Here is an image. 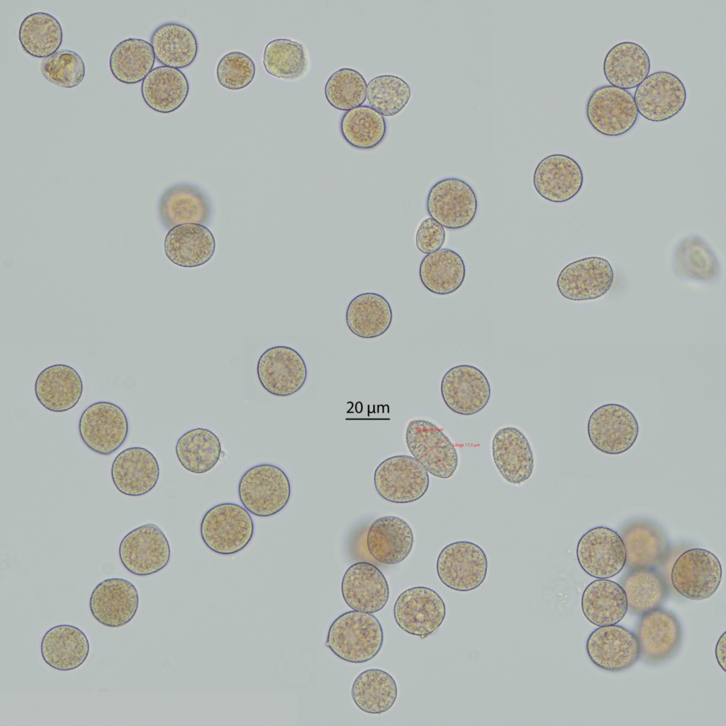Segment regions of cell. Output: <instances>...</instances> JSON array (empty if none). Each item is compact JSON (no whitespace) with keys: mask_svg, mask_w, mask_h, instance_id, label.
Here are the masks:
<instances>
[{"mask_svg":"<svg viewBox=\"0 0 726 726\" xmlns=\"http://www.w3.org/2000/svg\"><path fill=\"white\" fill-rule=\"evenodd\" d=\"M384 632L372 613L350 610L331 624L325 646L338 658L352 664L367 662L381 649Z\"/></svg>","mask_w":726,"mask_h":726,"instance_id":"6da1fadb","label":"cell"},{"mask_svg":"<svg viewBox=\"0 0 726 726\" xmlns=\"http://www.w3.org/2000/svg\"><path fill=\"white\" fill-rule=\"evenodd\" d=\"M200 534L212 552L230 555L242 550L254 535L250 513L234 503L217 504L207 510L201 522Z\"/></svg>","mask_w":726,"mask_h":726,"instance_id":"7a4b0ae2","label":"cell"},{"mask_svg":"<svg viewBox=\"0 0 726 726\" xmlns=\"http://www.w3.org/2000/svg\"><path fill=\"white\" fill-rule=\"evenodd\" d=\"M238 496L250 513L269 517L287 505L291 496L290 481L280 467L270 464H257L241 476Z\"/></svg>","mask_w":726,"mask_h":726,"instance_id":"3957f363","label":"cell"},{"mask_svg":"<svg viewBox=\"0 0 726 726\" xmlns=\"http://www.w3.org/2000/svg\"><path fill=\"white\" fill-rule=\"evenodd\" d=\"M406 442L412 456L432 475L449 479L458 466L457 449L446 435L426 420H413L407 425Z\"/></svg>","mask_w":726,"mask_h":726,"instance_id":"277c9868","label":"cell"},{"mask_svg":"<svg viewBox=\"0 0 726 726\" xmlns=\"http://www.w3.org/2000/svg\"><path fill=\"white\" fill-rule=\"evenodd\" d=\"M374 483L377 493L384 500L408 503L423 496L430 480L428 472L413 457L396 455L377 466Z\"/></svg>","mask_w":726,"mask_h":726,"instance_id":"5b68a950","label":"cell"},{"mask_svg":"<svg viewBox=\"0 0 726 726\" xmlns=\"http://www.w3.org/2000/svg\"><path fill=\"white\" fill-rule=\"evenodd\" d=\"M78 428L82 442L89 449L108 456L125 442L129 427L127 416L120 406L98 401L84 410Z\"/></svg>","mask_w":726,"mask_h":726,"instance_id":"8992f818","label":"cell"},{"mask_svg":"<svg viewBox=\"0 0 726 726\" xmlns=\"http://www.w3.org/2000/svg\"><path fill=\"white\" fill-rule=\"evenodd\" d=\"M722 566L717 557L702 548L681 553L671 571V581L682 596L696 601L710 597L722 580Z\"/></svg>","mask_w":726,"mask_h":726,"instance_id":"52a82bcc","label":"cell"},{"mask_svg":"<svg viewBox=\"0 0 726 726\" xmlns=\"http://www.w3.org/2000/svg\"><path fill=\"white\" fill-rule=\"evenodd\" d=\"M488 561L484 551L469 541H457L440 552L436 570L441 582L457 591H470L484 581Z\"/></svg>","mask_w":726,"mask_h":726,"instance_id":"ba28073f","label":"cell"},{"mask_svg":"<svg viewBox=\"0 0 726 726\" xmlns=\"http://www.w3.org/2000/svg\"><path fill=\"white\" fill-rule=\"evenodd\" d=\"M477 199L472 187L455 177L442 179L430 189L426 209L443 228L458 230L470 224L476 214Z\"/></svg>","mask_w":726,"mask_h":726,"instance_id":"9c48e42d","label":"cell"},{"mask_svg":"<svg viewBox=\"0 0 726 726\" xmlns=\"http://www.w3.org/2000/svg\"><path fill=\"white\" fill-rule=\"evenodd\" d=\"M118 554L130 573L145 576L163 569L170 559V547L162 530L155 525L139 526L123 537Z\"/></svg>","mask_w":726,"mask_h":726,"instance_id":"30bf717a","label":"cell"},{"mask_svg":"<svg viewBox=\"0 0 726 726\" xmlns=\"http://www.w3.org/2000/svg\"><path fill=\"white\" fill-rule=\"evenodd\" d=\"M586 113L589 123L597 132L611 137L628 132L639 114L632 94L611 85L601 86L592 92Z\"/></svg>","mask_w":726,"mask_h":726,"instance_id":"8fae6325","label":"cell"},{"mask_svg":"<svg viewBox=\"0 0 726 726\" xmlns=\"http://www.w3.org/2000/svg\"><path fill=\"white\" fill-rule=\"evenodd\" d=\"M587 430L589 440L596 449L605 454H619L634 445L639 425L627 408L618 403H607L591 414Z\"/></svg>","mask_w":726,"mask_h":726,"instance_id":"7c38bea8","label":"cell"},{"mask_svg":"<svg viewBox=\"0 0 726 726\" xmlns=\"http://www.w3.org/2000/svg\"><path fill=\"white\" fill-rule=\"evenodd\" d=\"M446 615L445 604L434 590L415 586L403 591L393 606L398 626L406 632L427 637L436 631Z\"/></svg>","mask_w":726,"mask_h":726,"instance_id":"4fadbf2b","label":"cell"},{"mask_svg":"<svg viewBox=\"0 0 726 726\" xmlns=\"http://www.w3.org/2000/svg\"><path fill=\"white\" fill-rule=\"evenodd\" d=\"M581 569L596 579H609L625 566L626 552L618 533L607 527H593L584 533L576 547Z\"/></svg>","mask_w":726,"mask_h":726,"instance_id":"5bb4252c","label":"cell"},{"mask_svg":"<svg viewBox=\"0 0 726 726\" xmlns=\"http://www.w3.org/2000/svg\"><path fill=\"white\" fill-rule=\"evenodd\" d=\"M633 97L638 113L648 121L661 122L682 110L686 91L675 74L659 71L648 75L637 86Z\"/></svg>","mask_w":726,"mask_h":726,"instance_id":"9a60e30c","label":"cell"},{"mask_svg":"<svg viewBox=\"0 0 726 726\" xmlns=\"http://www.w3.org/2000/svg\"><path fill=\"white\" fill-rule=\"evenodd\" d=\"M257 374L262 386L272 395L286 397L298 391L307 379V367L294 349L278 345L266 350L259 357Z\"/></svg>","mask_w":726,"mask_h":726,"instance_id":"2e32d148","label":"cell"},{"mask_svg":"<svg viewBox=\"0 0 726 726\" xmlns=\"http://www.w3.org/2000/svg\"><path fill=\"white\" fill-rule=\"evenodd\" d=\"M442 399L454 413L471 415L483 410L491 397L490 384L477 367L460 364L450 368L440 385Z\"/></svg>","mask_w":726,"mask_h":726,"instance_id":"e0dca14e","label":"cell"},{"mask_svg":"<svg viewBox=\"0 0 726 726\" xmlns=\"http://www.w3.org/2000/svg\"><path fill=\"white\" fill-rule=\"evenodd\" d=\"M614 279L609 262L600 257H588L565 266L557 277L561 295L571 301L596 299L606 294Z\"/></svg>","mask_w":726,"mask_h":726,"instance_id":"ac0fdd59","label":"cell"},{"mask_svg":"<svg viewBox=\"0 0 726 726\" xmlns=\"http://www.w3.org/2000/svg\"><path fill=\"white\" fill-rule=\"evenodd\" d=\"M586 648L591 661L608 671L627 669L640 658V646L635 635L617 625L594 630L588 637Z\"/></svg>","mask_w":726,"mask_h":726,"instance_id":"d6986e66","label":"cell"},{"mask_svg":"<svg viewBox=\"0 0 726 726\" xmlns=\"http://www.w3.org/2000/svg\"><path fill=\"white\" fill-rule=\"evenodd\" d=\"M635 636L640 657L646 663L655 664L676 652L681 641V627L672 613L658 608L642 615Z\"/></svg>","mask_w":726,"mask_h":726,"instance_id":"ffe728a7","label":"cell"},{"mask_svg":"<svg viewBox=\"0 0 726 726\" xmlns=\"http://www.w3.org/2000/svg\"><path fill=\"white\" fill-rule=\"evenodd\" d=\"M341 592L352 610L368 613L383 609L389 597L386 577L378 567L367 562L354 563L346 570Z\"/></svg>","mask_w":726,"mask_h":726,"instance_id":"44dd1931","label":"cell"},{"mask_svg":"<svg viewBox=\"0 0 726 726\" xmlns=\"http://www.w3.org/2000/svg\"><path fill=\"white\" fill-rule=\"evenodd\" d=\"M138 604L135 586L121 578L107 579L100 582L93 590L89 600L93 617L109 627H119L128 623L135 615Z\"/></svg>","mask_w":726,"mask_h":726,"instance_id":"7402d4cb","label":"cell"},{"mask_svg":"<svg viewBox=\"0 0 726 726\" xmlns=\"http://www.w3.org/2000/svg\"><path fill=\"white\" fill-rule=\"evenodd\" d=\"M583 175L580 165L571 157L553 154L543 158L533 174V185L543 199L562 203L574 198L581 190Z\"/></svg>","mask_w":726,"mask_h":726,"instance_id":"603a6c76","label":"cell"},{"mask_svg":"<svg viewBox=\"0 0 726 726\" xmlns=\"http://www.w3.org/2000/svg\"><path fill=\"white\" fill-rule=\"evenodd\" d=\"M111 474L120 493L128 496H141L156 486L160 467L150 451L141 447H132L117 454L112 463Z\"/></svg>","mask_w":726,"mask_h":726,"instance_id":"cb8c5ba5","label":"cell"},{"mask_svg":"<svg viewBox=\"0 0 726 726\" xmlns=\"http://www.w3.org/2000/svg\"><path fill=\"white\" fill-rule=\"evenodd\" d=\"M159 213L163 225L169 230L187 223L206 225L211 220V206L207 196L199 187L178 184L162 195Z\"/></svg>","mask_w":726,"mask_h":726,"instance_id":"d4e9b609","label":"cell"},{"mask_svg":"<svg viewBox=\"0 0 726 726\" xmlns=\"http://www.w3.org/2000/svg\"><path fill=\"white\" fill-rule=\"evenodd\" d=\"M492 454L501 475L512 484H520L532 474L534 457L530 442L516 428L506 427L495 434Z\"/></svg>","mask_w":726,"mask_h":726,"instance_id":"484cf974","label":"cell"},{"mask_svg":"<svg viewBox=\"0 0 726 726\" xmlns=\"http://www.w3.org/2000/svg\"><path fill=\"white\" fill-rule=\"evenodd\" d=\"M34 391L38 402L45 408L62 413L78 403L82 395L83 384L73 367L55 364L45 368L38 375Z\"/></svg>","mask_w":726,"mask_h":726,"instance_id":"4316f807","label":"cell"},{"mask_svg":"<svg viewBox=\"0 0 726 726\" xmlns=\"http://www.w3.org/2000/svg\"><path fill=\"white\" fill-rule=\"evenodd\" d=\"M164 249L174 264L186 268L201 266L213 256L216 241L205 225L187 223L170 229L166 235Z\"/></svg>","mask_w":726,"mask_h":726,"instance_id":"83f0119b","label":"cell"},{"mask_svg":"<svg viewBox=\"0 0 726 726\" xmlns=\"http://www.w3.org/2000/svg\"><path fill=\"white\" fill-rule=\"evenodd\" d=\"M414 542L410 525L397 516H384L374 520L367 535V545L376 561L395 564L410 554Z\"/></svg>","mask_w":726,"mask_h":726,"instance_id":"f1b7e54d","label":"cell"},{"mask_svg":"<svg viewBox=\"0 0 726 726\" xmlns=\"http://www.w3.org/2000/svg\"><path fill=\"white\" fill-rule=\"evenodd\" d=\"M620 536L625 545V566L654 568L661 563L668 551L667 540L655 524L646 520H635L627 524Z\"/></svg>","mask_w":726,"mask_h":726,"instance_id":"f546056e","label":"cell"},{"mask_svg":"<svg viewBox=\"0 0 726 726\" xmlns=\"http://www.w3.org/2000/svg\"><path fill=\"white\" fill-rule=\"evenodd\" d=\"M43 660L59 671L79 667L89 653V640L79 628L71 625H59L48 630L40 644Z\"/></svg>","mask_w":726,"mask_h":726,"instance_id":"4dcf8cb0","label":"cell"},{"mask_svg":"<svg viewBox=\"0 0 726 726\" xmlns=\"http://www.w3.org/2000/svg\"><path fill=\"white\" fill-rule=\"evenodd\" d=\"M650 60L641 45L633 42L616 44L603 61V73L611 86L622 89L637 87L650 71Z\"/></svg>","mask_w":726,"mask_h":726,"instance_id":"1f68e13d","label":"cell"},{"mask_svg":"<svg viewBox=\"0 0 726 726\" xmlns=\"http://www.w3.org/2000/svg\"><path fill=\"white\" fill-rule=\"evenodd\" d=\"M581 609L586 618L596 626L615 625L627 612L625 593L616 582L596 579L584 589Z\"/></svg>","mask_w":726,"mask_h":726,"instance_id":"d6a6232c","label":"cell"},{"mask_svg":"<svg viewBox=\"0 0 726 726\" xmlns=\"http://www.w3.org/2000/svg\"><path fill=\"white\" fill-rule=\"evenodd\" d=\"M189 90L188 80L181 70L163 65L153 68L141 85L145 103L162 113L178 109L186 101Z\"/></svg>","mask_w":726,"mask_h":726,"instance_id":"836d02e7","label":"cell"},{"mask_svg":"<svg viewBox=\"0 0 726 726\" xmlns=\"http://www.w3.org/2000/svg\"><path fill=\"white\" fill-rule=\"evenodd\" d=\"M392 318L393 312L389 301L374 292L358 294L350 301L346 309L348 328L361 338L372 339L382 335L389 328Z\"/></svg>","mask_w":726,"mask_h":726,"instance_id":"e575fe53","label":"cell"},{"mask_svg":"<svg viewBox=\"0 0 726 726\" xmlns=\"http://www.w3.org/2000/svg\"><path fill=\"white\" fill-rule=\"evenodd\" d=\"M150 44L155 59L163 66L185 68L194 61L198 52L197 40L184 25L169 22L152 33Z\"/></svg>","mask_w":726,"mask_h":726,"instance_id":"d590c367","label":"cell"},{"mask_svg":"<svg viewBox=\"0 0 726 726\" xmlns=\"http://www.w3.org/2000/svg\"><path fill=\"white\" fill-rule=\"evenodd\" d=\"M465 264L462 257L449 248H441L425 255L419 266V277L423 286L437 295L456 291L465 278Z\"/></svg>","mask_w":726,"mask_h":726,"instance_id":"8d00e7d4","label":"cell"},{"mask_svg":"<svg viewBox=\"0 0 726 726\" xmlns=\"http://www.w3.org/2000/svg\"><path fill=\"white\" fill-rule=\"evenodd\" d=\"M620 581L627 602V610L643 615L659 608L668 596L664 577L653 568L630 569Z\"/></svg>","mask_w":726,"mask_h":726,"instance_id":"74e56055","label":"cell"},{"mask_svg":"<svg viewBox=\"0 0 726 726\" xmlns=\"http://www.w3.org/2000/svg\"><path fill=\"white\" fill-rule=\"evenodd\" d=\"M355 705L363 712L380 715L389 710L394 704L397 695V685L387 672L379 669H370L360 673L354 681L351 691Z\"/></svg>","mask_w":726,"mask_h":726,"instance_id":"f35d334b","label":"cell"},{"mask_svg":"<svg viewBox=\"0 0 726 726\" xmlns=\"http://www.w3.org/2000/svg\"><path fill=\"white\" fill-rule=\"evenodd\" d=\"M155 56L150 43L139 38H128L112 50L109 67L113 77L126 84L143 81L152 70Z\"/></svg>","mask_w":726,"mask_h":726,"instance_id":"ab89813d","label":"cell"},{"mask_svg":"<svg viewBox=\"0 0 726 726\" xmlns=\"http://www.w3.org/2000/svg\"><path fill=\"white\" fill-rule=\"evenodd\" d=\"M176 454L182 466L193 474H204L218 462L222 453L218 437L206 428H197L177 440Z\"/></svg>","mask_w":726,"mask_h":726,"instance_id":"60d3db41","label":"cell"},{"mask_svg":"<svg viewBox=\"0 0 726 726\" xmlns=\"http://www.w3.org/2000/svg\"><path fill=\"white\" fill-rule=\"evenodd\" d=\"M63 32L59 21L45 12L26 16L19 28L18 39L23 50L38 58H47L60 48Z\"/></svg>","mask_w":726,"mask_h":726,"instance_id":"b9f144b4","label":"cell"},{"mask_svg":"<svg viewBox=\"0 0 726 726\" xmlns=\"http://www.w3.org/2000/svg\"><path fill=\"white\" fill-rule=\"evenodd\" d=\"M340 130L343 138L352 147L369 150L383 141L386 123L382 115L364 105L347 111L342 116Z\"/></svg>","mask_w":726,"mask_h":726,"instance_id":"7bdbcfd3","label":"cell"},{"mask_svg":"<svg viewBox=\"0 0 726 726\" xmlns=\"http://www.w3.org/2000/svg\"><path fill=\"white\" fill-rule=\"evenodd\" d=\"M674 269L681 277L710 281L719 274L717 257L700 237L691 235L679 242L674 254Z\"/></svg>","mask_w":726,"mask_h":726,"instance_id":"ee69618b","label":"cell"},{"mask_svg":"<svg viewBox=\"0 0 726 726\" xmlns=\"http://www.w3.org/2000/svg\"><path fill=\"white\" fill-rule=\"evenodd\" d=\"M263 65L271 75L292 80L307 69V55L303 45L290 39H275L265 47Z\"/></svg>","mask_w":726,"mask_h":726,"instance_id":"f6af8a7d","label":"cell"},{"mask_svg":"<svg viewBox=\"0 0 726 726\" xmlns=\"http://www.w3.org/2000/svg\"><path fill=\"white\" fill-rule=\"evenodd\" d=\"M411 98V89L403 79L390 74L371 79L367 87L369 105L382 116L398 113Z\"/></svg>","mask_w":726,"mask_h":726,"instance_id":"bcb514c9","label":"cell"},{"mask_svg":"<svg viewBox=\"0 0 726 726\" xmlns=\"http://www.w3.org/2000/svg\"><path fill=\"white\" fill-rule=\"evenodd\" d=\"M367 82L363 76L351 68H342L328 79L325 95L335 108L350 111L363 104L367 99Z\"/></svg>","mask_w":726,"mask_h":726,"instance_id":"7dc6e473","label":"cell"},{"mask_svg":"<svg viewBox=\"0 0 726 726\" xmlns=\"http://www.w3.org/2000/svg\"><path fill=\"white\" fill-rule=\"evenodd\" d=\"M41 72L50 83L60 87L72 88L84 79L85 65L77 52L61 50L43 60Z\"/></svg>","mask_w":726,"mask_h":726,"instance_id":"c3c4849f","label":"cell"},{"mask_svg":"<svg viewBox=\"0 0 726 726\" xmlns=\"http://www.w3.org/2000/svg\"><path fill=\"white\" fill-rule=\"evenodd\" d=\"M255 74L253 60L245 53L233 51L225 55L217 65L219 84L230 90H239L248 86Z\"/></svg>","mask_w":726,"mask_h":726,"instance_id":"681fc988","label":"cell"},{"mask_svg":"<svg viewBox=\"0 0 726 726\" xmlns=\"http://www.w3.org/2000/svg\"><path fill=\"white\" fill-rule=\"evenodd\" d=\"M445 241L444 228L432 218L423 220L415 234L418 250L424 254H430L442 248Z\"/></svg>","mask_w":726,"mask_h":726,"instance_id":"f907efd6","label":"cell"},{"mask_svg":"<svg viewBox=\"0 0 726 726\" xmlns=\"http://www.w3.org/2000/svg\"><path fill=\"white\" fill-rule=\"evenodd\" d=\"M726 632L723 634L718 639L715 645V657L718 664L720 666L722 669L725 671V652H726Z\"/></svg>","mask_w":726,"mask_h":726,"instance_id":"816d5d0a","label":"cell"}]
</instances>
